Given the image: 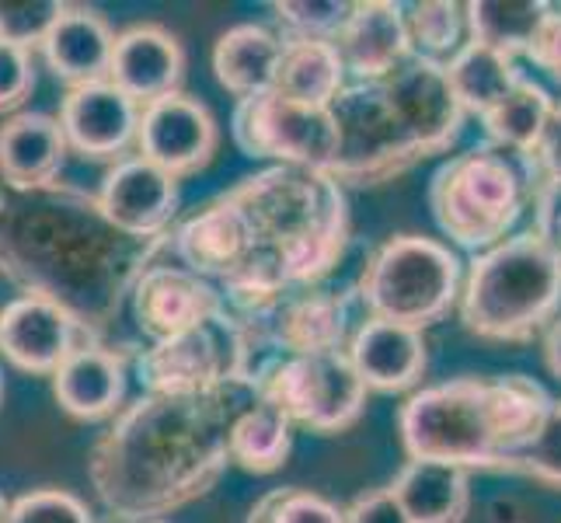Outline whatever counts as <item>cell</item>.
I'll return each instance as SVG.
<instances>
[{"label": "cell", "mask_w": 561, "mask_h": 523, "mask_svg": "<svg viewBox=\"0 0 561 523\" xmlns=\"http://www.w3.org/2000/svg\"><path fill=\"white\" fill-rule=\"evenodd\" d=\"M259 398L230 380L203 395H140L112 416L88 454L91 486L112 520H164L203 499L230 464V430Z\"/></svg>", "instance_id": "1"}, {"label": "cell", "mask_w": 561, "mask_h": 523, "mask_svg": "<svg viewBox=\"0 0 561 523\" xmlns=\"http://www.w3.org/2000/svg\"><path fill=\"white\" fill-rule=\"evenodd\" d=\"M168 241L171 235L158 241L123 235L99 196L77 189H8L0 196V265L28 294L64 304L94 339L129 304Z\"/></svg>", "instance_id": "2"}, {"label": "cell", "mask_w": 561, "mask_h": 523, "mask_svg": "<svg viewBox=\"0 0 561 523\" xmlns=\"http://www.w3.org/2000/svg\"><path fill=\"white\" fill-rule=\"evenodd\" d=\"M255 235V255L234 280L220 283L224 311L251 318L289 289L321 286L350 248L345 185L328 171L273 164L230 189Z\"/></svg>", "instance_id": "3"}, {"label": "cell", "mask_w": 561, "mask_h": 523, "mask_svg": "<svg viewBox=\"0 0 561 523\" xmlns=\"http://www.w3.org/2000/svg\"><path fill=\"white\" fill-rule=\"evenodd\" d=\"M554 398L527 374L454 377L415 391L398 412L409 461H447L463 471H516L551 419Z\"/></svg>", "instance_id": "4"}, {"label": "cell", "mask_w": 561, "mask_h": 523, "mask_svg": "<svg viewBox=\"0 0 561 523\" xmlns=\"http://www.w3.org/2000/svg\"><path fill=\"white\" fill-rule=\"evenodd\" d=\"M460 321L471 336L524 345L561 315V248L540 230H519L471 259L460 289Z\"/></svg>", "instance_id": "5"}, {"label": "cell", "mask_w": 561, "mask_h": 523, "mask_svg": "<svg viewBox=\"0 0 561 523\" xmlns=\"http://www.w3.org/2000/svg\"><path fill=\"white\" fill-rule=\"evenodd\" d=\"M540 182L545 174L534 154L481 140L436 168L430 182L433 220L457 248L481 255L513 238Z\"/></svg>", "instance_id": "6"}, {"label": "cell", "mask_w": 561, "mask_h": 523, "mask_svg": "<svg viewBox=\"0 0 561 523\" xmlns=\"http://www.w3.org/2000/svg\"><path fill=\"white\" fill-rule=\"evenodd\" d=\"M353 289L366 318L398 321L422 332L460 304L463 262L439 238L394 235L366 255Z\"/></svg>", "instance_id": "7"}, {"label": "cell", "mask_w": 561, "mask_h": 523, "mask_svg": "<svg viewBox=\"0 0 561 523\" xmlns=\"http://www.w3.org/2000/svg\"><path fill=\"white\" fill-rule=\"evenodd\" d=\"M328 112L339 129V158L328 174L339 185H383L425 161L415 129L383 77L350 81Z\"/></svg>", "instance_id": "8"}, {"label": "cell", "mask_w": 561, "mask_h": 523, "mask_svg": "<svg viewBox=\"0 0 561 523\" xmlns=\"http://www.w3.org/2000/svg\"><path fill=\"white\" fill-rule=\"evenodd\" d=\"M356 289L304 286L289 289L273 307L251 318H230L244 349V384L255 387V377L279 356L328 353L345 349L356 332ZM363 311V307H359Z\"/></svg>", "instance_id": "9"}, {"label": "cell", "mask_w": 561, "mask_h": 523, "mask_svg": "<svg viewBox=\"0 0 561 523\" xmlns=\"http://www.w3.org/2000/svg\"><path fill=\"white\" fill-rule=\"evenodd\" d=\"M255 391L294 425L321 436L356 425L370 395L345 349L279 356L255 377Z\"/></svg>", "instance_id": "10"}, {"label": "cell", "mask_w": 561, "mask_h": 523, "mask_svg": "<svg viewBox=\"0 0 561 523\" xmlns=\"http://www.w3.org/2000/svg\"><path fill=\"white\" fill-rule=\"evenodd\" d=\"M230 137L244 158L286 168L332 171L339 158V129L332 112L297 105L279 91L238 102L230 115Z\"/></svg>", "instance_id": "11"}, {"label": "cell", "mask_w": 561, "mask_h": 523, "mask_svg": "<svg viewBox=\"0 0 561 523\" xmlns=\"http://www.w3.org/2000/svg\"><path fill=\"white\" fill-rule=\"evenodd\" d=\"M133 366L144 395H203L230 380L244 384L241 336L224 311L192 332L150 342Z\"/></svg>", "instance_id": "12"}, {"label": "cell", "mask_w": 561, "mask_h": 523, "mask_svg": "<svg viewBox=\"0 0 561 523\" xmlns=\"http://www.w3.org/2000/svg\"><path fill=\"white\" fill-rule=\"evenodd\" d=\"M129 311L144 339L164 342L217 318L224 311V294L217 283L196 276L192 269L158 259L133 286Z\"/></svg>", "instance_id": "13"}, {"label": "cell", "mask_w": 561, "mask_h": 523, "mask_svg": "<svg viewBox=\"0 0 561 523\" xmlns=\"http://www.w3.org/2000/svg\"><path fill=\"white\" fill-rule=\"evenodd\" d=\"M94 339L84 321L70 315L64 304L38 294L14 297L0 311V353L25 374H56L64 360Z\"/></svg>", "instance_id": "14"}, {"label": "cell", "mask_w": 561, "mask_h": 523, "mask_svg": "<svg viewBox=\"0 0 561 523\" xmlns=\"http://www.w3.org/2000/svg\"><path fill=\"white\" fill-rule=\"evenodd\" d=\"M99 206L129 238H168L179 217V179L147 161L144 154H126L105 171Z\"/></svg>", "instance_id": "15"}, {"label": "cell", "mask_w": 561, "mask_h": 523, "mask_svg": "<svg viewBox=\"0 0 561 523\" xmlns=\"http://www.w3.org/2000/svg\"><path fill=\"white\" fill-rule=\"evenodd\" d=\"M168 251L179 265L192 269L209 283L234 280L255 255V235L244 217V209L234 203L230 192L203 203L192 217H185L171 230Z\"/></svg>", "instance_id": "16"}, {"label": "cell", "mask_w": 561, "mask_h": 523, "mask_svg": "<svg viewBox=\"0 0 561 523\" xmlns=\"http://www.w3.org/2000/svg\"><path fill=\"white\" fill-rule=\"evenodd\" d=\"M217 144L220 126L213 120V112L185 91L150 102L140 112L137 154H144L147 161L164 168L168 174H175V179L206 168L217 154Z\"/></svg>", "instance_id": "17"}, {"label": "cell", "mask_w": 561, "mask_h": 523, "mask_svg": "<svg viewBox=\"0 0 561 523\" xmlns=\"http://www.w3.org/2000/svg\"><path fill=\"white\" fill-rule=\"evenodd\" d=\"M140 105L112 81H94L70 88L60 105V126L70 150L91 161H123L126 150L137 144Z\"/></svg>", "instance_id": "18"}, {"label": "cell", "mask_w": 561, "mask_h": 523, "mask_svg": "<svg viewBox=\"0 0 561 523\" xmlns=\"http://www.w3.org/2000/svg\"><path fill=\"white\" fill-rule=\"evenodd\" d=\"M383 84L391 88L394 102L404 112V120H409V126L415 129L425 158L447 154L460 140L468 112H463V105L457 102L447 67L443 64L412 53L409 60H401L383 77Z\"/></svg>", "instance_id": "19"}, {"label": "cell", "mask_w": 561, "mask_h": 523, "mask_svg": "<svg viewBox=\"0 0 561 523\" xmlns=\"http://www.w3.org/2000/svg\"><path fill=\"white\" fill-rule=\"evenodd\" d=\"M345 353H350L366 391L380 395L412 391L425 377V366H430V345H425V336L419 328L366 315L359 318Z\"/></svg>", "instance_id": "20"}, {"label": "cell", "mask_w": 561, "mask_h": 523, "mask_svg": "<svg viewBox=\"0 0 561 523\" xmlns=\"http://www.w3.org/2000/svg\"><path fill=\"white\" fill-rule=\"evenodd\" d=\"M185 77V49L161 25H133L119 32L108 81L126 91L140 109L175 94Z\"/></svg>", "instance_id": "21"}, {"label": "cell", "mask_w": 561, "mask_h": 523, "mask_svg": "<svg viewBox=\"0 0 561 523\" xmlns=\"http://www.w3.org/2000/svg\"><path fill=\"white\" fill-rule=\"evenodd\" d=\"M53 395L73 419H112L126 398V356L105 342H84L53 374Z\"/></svg>", "instance_id": "22"}, {"label": "cell", "mask_w": 561, "mask_h": 523, "mask_svg": "<svg viewBox=\"0 0 561 523\" xmlns=\"http://www.w3.org/2000/svg\"><path fill=\"white\" fill-rule=\"evenodd\" d=\"M335 46L353 81H380L401 60H409V32H404V4L391 0H359Z\"/></svg>", "instance_id": "23"}, {"label": "cell", "mask_w": 561, "mask_h": 523, "mask_svg": "<svg viewBox=\"0 0 561 523\" xmlns=\"http://www.w3.org/2000/svg\"><path fill=\"white\" fill-rule=\"evenodd\" d=\"M67 150V133L56 115L18 112L0 126V179L8 189L56 185Z\"/></svg>", "instance_id": "24"}, {"label": "cell", "mask_w": 561, "mask_h": 523, "mask_svg": "<svg viewBox=\"0 0 561 523\" xmlns=\"http://www.w3.org/2000/svg\"><path fill=\"white\" fill-rule=\"evenodd\" d=\"M115 38L119 35L112 32L105 14L67 4L60 22H56L53 32L46 35L43 56H46L49 70L60 77L67 88L108 81Z\"/></svg>", "instance_id": "25"}, {"label": "cell", "mask_w": 561, "mask_h": 523, "mask_svg": "<svg viewBox=\"0 0 561 523\" xmlns=\"http://www.w3.org/2000/svg\"><path fill=\"white\" fill-rule=\"evenodd\" d=\"M286 43L276 29L244 22L227 29L213 46V73L238 102L276 91Z\"/></svg>", "instance_id": "26"}, {"label": "cell", "mask_w": 561, "mask_h": 523, "mask_svg": "<svg viewBox=\"0 0 561 523\" xmlns=\"http://www.w3.org/2000/svg\"><path fill=\"white\" fill-rule=\"evenodd\" d=\"M391 492L412 523H463L471 510V471L447 461H409Z\"/></svg>", "instance_id": "27"}, {"label": "cell", "mask_w": 561, "mask_h": 523, "mask_svg": "<svg viewBox=\"0 0 561 523\" xmlns=\"http://www.w3.org/2000/svg\"><path fill=\"white\" fill-rule=\"evenodd\" d=\"M283 67L276 91L283 99L311 109H328L342 88L350 84V70L342 64L335 43H314V38H283Z\"/></svg>", "instance_id": "28"}, {"label": "cell", "mask_w": 561, "mask_h": 523, "mask_svg": "<svg viewBox=\"0 0 561 523\" xmlns=\"http://www.w3.org/2000/svg\"><path fill=\"white\" fill-rule=\"evenodd\" d=\"M443 67H447L457 102L468 115H478V120H485L502 99H510L513 88L527 77L516 67L513 56H502L489 46L471 43V38L460 46L454 60H447Z\"/></svg>", "instance_id": "29"}, {"label": "cell", "mask_w": 561, "mask_h": 523, "mask_svg": "<svg viewBox=\"0 0 561 523\" xmlns=\"http://www.w3.org/2000/svg\"><path fill=\"white\" fill-rule=\"evenodd\" d=\"M294 430L297 425L273 401L255 398L230 430V464H238L251 475L279 471L289 451H294Z\"/></svg>", "instance_id": "30"}, {"label": "cell", "mask_w": 561, "mask_h": 523, "mask_svg": "<svg viewBox=\"0 0 561 523\" xmlns=\"http://www.w3.org/2000/svg\"><path fill=\"white\" fill-rule=\"evenodd\" d=\"M551 4L545 0H471L468 38L502 56H527Z\"/></svg>", "instance_id": "31"}, {"label": "cell", "mask_w": 561, "mask_h": 523, "mask_svg": "<svg viewBox=\"0 0 561 523\" xmlns=\"http://www.w3.org/2000/svg\"><path fill=\"white\" fill-rule=\"evenodd\" d=\"M554 109L558 102L551 99V91L545 84H537L534 77H524V81L513 88L510 99H502L485 120H481L485 140L519 150V154H534L537 158V147L551 126Z\"/></svg>", "instance_id": "32"}, {"label": "cell", "mask_w": 561, "mask_h": 523, "mask_svg": "<svg viewBox=\"0 0 561 523\" xmlns=\"http://www.w3.org/2000/svg\"><path fill=\"white\" fill-rule=\"evenodd\" d=\"M404 32L415 56L447 64L468 43V4L457 0H419L404 4Z\"/></svg>", "instance_id": "33"}, {"label": "cell", "mask_w": 561, "mask_h": 523, "mask_svg": "<svg viewBox=\"0 0 561 523\" xmlns=\"http://www.w3.org/2000/svg\"><path fill=\"white\" fill-rule=\"evenodd\" d=\"M276 32L283 38H314V43H335L353 14L350 0H276Z\"/></svg>", "instance_id": "34"}, {"label": "cell", "mask_w": 561, "mask_h": 523, "mask_svg": "<svg viewBox=\"0 0 561 523\" xmlns=\"http://www.w3.org/2000/svg\"><path fill=\"white\" fill-rule=\"evenodd\" d=\"M248 523H345V510L311 489H273L248 513Z\"/></svg>", "instance_id": "35"}, {"label": "cell", "mask_w": 561, "mask_h": 523, "mask_svg": "<svg viewBox=\"0 0 561 523\" xmlns=\"http://www.w3.org/2000/svg\"><path fill=\"white\" fill-rule=\"evenodd\" d=\"M11 523H99L81 499L64 489H35L14 502ZM105 523H126V520H105ZM140 523H168V520H140Z\"/></svg>", "instance_id": "36"}, {"label": "cell", "mask_w": 561, "mask_h": 523, "mask_svg": "<svg viewBox=\"0 0 561 523\" xmlns=\"http://www.w3.org/2000/svg\"><path fill=\"white\" fill-rule=\"evenodd\" d=\"M67 4L60 0H22V4H0V38L14 46H43L53 25L60 22Z\"/></svg>", "instance_id": "37"}, {"label": "cell", "mask_w": 561, "mask_h": 523, "mask_svg": "<svg viewBox=\"0 0 561 523\" xmlns=\"http://www.w3.org/2000/svg\"><path fill=\"white\" fill-rule=\"evenodd\" d=\"M516 475H527V478L545 481L551 489H561V401H554L545 433H540L534 447L519 457Z\"/></svg>", "instance_id": "38"}, {"label": "cell", "mask_w": 561, "mask_h": 523, "mask_svg": "<svg viewBox=\"0 0 561 523\" xmlns=\"http://www.w3.org/2000/svg\"><path fill=\"white\" fill-rule=\"evenodd\" d=\"M35 91L32 49L0 38V112H11Z\"/></svg>", "instance_id": "39"}, {"label": "cell", "mask_w": 561, "mask_h": 523, "mask_svg": "<svg viewBox=\"0 0 561 523\" xmlns=\"http://www.w3.org/2000/svg\"><path fill=\"white\" fill-rule=\"evenodd\" d=\"M345 523H412V520L404 516L391 486H383V489L356 496L350 502V510H345Z\"/></svg>", "instance_id": "40"}, {"label": "cell", "mask_w": 561, "mask_h": 523, "mask_svg": "<svg viewBox=\"0 0 561 523\" xmlns=\"http://www.w3.org/2000/svg\"><path fill=\"white\" fill-rule=\"evenodd\" d=\"M527 60L537 70H545L554 84H561V4H551L545 25H540L534 46L527 53Z\"/></svg>", "instance_id": "41"}, {"label": "cell", "mask_w": 561, "mask_h": 523, "mask_svg": "<svg viewBox=\"0 0 561 523\" xmlns=\"http://www.w3.org/2000/svg\"><path fill=\"white\" fill-rule=\"evenodd\" d=\"M534 230L561 248V189L551 182H540L534 196Z\"/></svg>", "instance_id": "42"}, {"label": "cell", "mask_w": 561, "mask_h": 523, "mask_svg": "<svg viewBox=\"0 0 561 523\" xmlns=\"http://www.w3.org/2000/svg\"><path fill=\"white\" fill-rule=\"evenodd\" d=\"M537 164H540V174H545V182L561 189V105L554 109L551 126L537 147Z\"/></svg>", "instance_id": "43"}, {"label": "cell", "mask_w": 561, "mask_h": 523, "mask_svg": "<svg viewBox=\"0 0 561 523\" xmlns=\"http://www.w3.org/2000/svg\"><path fill=\"white\" fill-rule=\"evenodd\" d=\"M545 363H548V371L561 380V315L545 332Z\"/></svg>", "instance_id": "44"}, {"label": "cell", "mask_w": 561, "mask_h": 523, "mask_svg": "<svg viewBox=\"0 0 561 523\" xmlns=\"http://www.w3.org/2000/svg\"><path fill=\"white\" fill-rule=\"evenodd\" d=\"M11 507H14V502L0 492V523H11Z\"/></svg>", "instance_id": "45"}, {"label": "cell", "mask_w": 561, "mask_h": 523, "mask_svg": "<svg viewBox=\"0 0 561 523\" xmlns=\"http://www.w3.org/2000/svg\"><path fill=\"white\" fill-rule=\"evenodd\" d=\"M0 391H4V380H0Z\"/></svg>", "instance_id": "46"}]
</instances>
